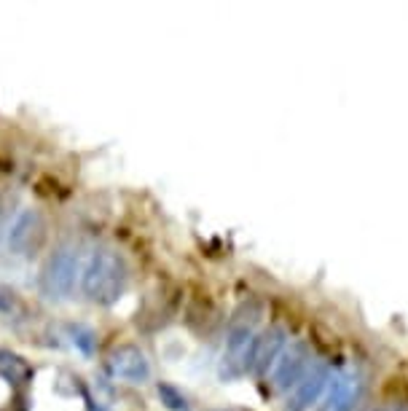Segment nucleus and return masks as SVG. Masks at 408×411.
<instances>
[{"mask_svg":"<svg viewBox=\"0 0 408 411\" xmlns=\"http://www.w3.org/2000/svg\"><path fill=\"white\" fill-rule=\"evenodd\" d=\"M127 280L129 274L124 258L110 247H100V250L91 253V258L81 271V291L91 304L110 307L124 295Z\"/></svg>","mask_w":408,"mask_h":411,"instance_id":"1","label":"nucleus"},{"mask_svg":"<svg viewBox=\"0 0 408 411\" xmlns=\"http://www.w3.org/2000/svg\"><path fill=\"white\" fill-rule=\"evenodd\" d=\"M0 315H6V317H25L27 315V307L25 301L16 295V291H11L8 285H0Z\"/></svg>","mask_w":408,"mask_h":411,"instance_id":"12","label":"nucleus"},{"mask_svg":"<svg viewBox=\"0 0 408 411\" xmlns=\"http://www.w3.org/2000/svg\"><path fill=\"white\" fill-rule=\"evenodd\" d=\"M46 240V223L35 210H22L8 229V247L16 256H35Z\"/></svg>","mask_w":408,"mask_h":411,"instance_id":"5","label":"nucleus"},{"mask_svg":"<svg viewBox=\"0 0 408 411\" xmlns=\"http://www.w3.org/2000/svg\"><path fill=\"white\" fill-rule=\"evenodd\" d=\"M285 349V331L282 328H268L261 336H255L253 358H250V371L264 376L271 371V366L277 363L280 352Z\"/></svg>","mask_w":408,"mask_h":411,"instance_id":"9","label":"nucleus"},{"mask_svg":"<svg viewBox=\"0 0 408 411\" xmlns=\"http://www.w3.org/2000/svg\"><path fill=\"white\" fill-rule=\"evenodd\" d=\"M67 331V339H70V344L81 352V355H94V347H97V336L91 328L86 325H67L64 328Z\"/></svg>","mask_w":408,"mask_h":411,"instance_id":"11","label":"nucleus"},{"mask_svg":"<svg viewBox=\"0 0 408 411\" xmlns=\"http://www.w3.org/2000/svg\"><path fill=\"white\" fill-rule=\"evenodd\" d=\"M255 322H258V312L244 315V309L234 317L226 336V352L220 360V379H239L250 371V358H253L255 344Z\"/></svg>","mask_w":408,"mask_h":411,"instance_id":"2","label":"nucleus"},{"mask_svg":"<svg viewBox=\"0 0 408 411\" xmlns=\"http://www.w3.org/2000/svg\"><path fill=\"white\" fill-rule=\"evenodd\" d=\"M357 395H360V376L352 368L331 373V382L325 390V398L319 403V411H352Z\"/></svg>","mask_w":408,"mask_h":411,"instance_id":"8","label":"nucleus"},{"mask_svg":"<svg viewBox=\"0 0 408 411\" xmlns=\"http://www.w3.org/2000/svg\"><path fill=\"white\" fill-rule=\"evenodd\" d=\"M309 363H312V352H309V347H306L304 342H293L290 347L285 344V349L280 352L277 363H274L271 371H268L271 373L274 387L282 390V393H288V390L301 379V373L306 371Z\"/></svg>","mask_w":408,"mask_h":411,"instance_id":"7","label":"nucleus"},{"mask_svg":"<svg viewBox=\"0 0 408 411\" xmlns=\"http://www.w3.org/2000/svg\"><path fill=\"white\" fill-rule=\"evenodd\" d=\"M81 271V253L76 244H60L40 269V291L46 298L62 301L73 293Z\"/></svg>","mask_w":408,"mask_h":411,"instance_id":"3","label":"nucleus"},{"mask_svg":"<svg viewBox=\"0 0 408 411\" xmlns=\"http://www.w3.org/2000/svg\"><path fill=\"white\" fill-rule=\"evenodd\" d=\"M331 382V368L325 360L314 358L306 371L301 373V379L288 390V398H285V411H306L312 409V403H317L319 395L325 393V387Z\"/></svg>","mask_w":408,"mask_h":411,"instance_id":"4","label":"nucleus"},{"mask_svg":"<svg viewBox=\"0 0 408 411\" xmlns=\"http://www.w3.org/2000/svg\"><path fill=\"white\" fill-rule=\"evenodd\" d=\"M159 398H162V403H164L166 409H172V411H188L191 409V406H188V398L180 393L178 387L166 385V382L159 385Z\"/></svg>","mask_w":408,"mask_h":411,"instance_id":"13","label":"nucleus"},{"mask_svg":"<svg viewBox=\"0 0 408 411\" xmlns=\"http://www.w3.org/2000/svg\"><path fill=\"white\" fill-rule=\"evenodd\" d=\"M0 376L11 387H25L33 382L35 368L22 355H16L11 349H0Z\"/></svg>","mask_w":408,"mask_h":411,"instance_id":"10","label":"nucleus"},{"mask_svg":"<svg viewBox=\"0 0 408 411\" xmlns=\"http://www.w3.org/2000/svg\"><path fill=\"white\" fill-rule=\"evenodd\" d=\"M108 373L113 379L129 382V385H142L151 376V363L145 358V352H140L132 344H124L108 355Z\"/></svg>","mask_w":408,"mask_h":411,"instance_id":"6","label":"nucleus"},{"mask_svg":"<svg viewBox=\"0 0 408 411\" xmlns=\"http://www.w3.org/2000/svg\"><path fill=\"white\" fill-rule=\"evenodd\" d=\"M0 218H3V202H0Z\"/></svg>","mask_w":408,"mask_h":411,"instance_id":"14","label":"nucleus"}]
</instances>
